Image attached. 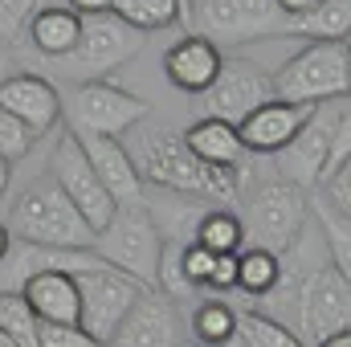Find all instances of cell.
<instances>
[{"instance_id":"6da1fadb","label":"cell","mask_w":351,"mask_h":347,"mask_svg":"<svg viewBox=\"0 0 351 347\" xmlns=\"http://www.w3.org/2000/svg\"><path fill=\"white\" fill-rule=\"evenodd\" d=\"M135 131V143L127 147L139 184H156L164 192H180V196H196V200H237L241 192V172H225V168H208L200 164L184 139L176 135L172 127H160V123H147V127H131Z\"/></svg>"},{"instance_id":"7a4b0ae2","label":"cell","mask_w":351,"mask_h":347,"mask_svg":"<svg viewBox=\"0 0 351 347\" xmlns=\"http://www.w3.org/2000/svg\"><path fill=\"white\" fill-rule=\"evenodd\" d=\"M351 160V123H348V106L339 102H319L315 115L302 123V131L278 152V180L306 192L327 184L339 168H348Z\"/></svg>"},{"instance_id":"3957f363","label":"cell","mask_w":351,"mask_h":347,"mask_svg":"<svg viewBox=\"0 0 351 347\" xmlns=\"http://www.w3.org/2000/svg\"><path fill=\"white\" fill-rule=\"evenodd\" d=\"M98 258L106 261L110 270L135 278L139 286L156 290V261H160V250H164V237L147 213L143 200H127V204H114L110 221L94 233V246H90Z\"/></svg>"},{"instance_id":"277c9868","label":"cell","mask_w":351,"mask_h":347,"mask_svg":"<svg viewBox=\"0 0 351 347\" xmlns=\"http://www.w3.org/2000/svg\"><path fill=\"white\" fill-rule=\"evenodd\" d=\"M351 86V49L348 41H315L302 53H294L274 78H269V94L282 102H339L348 98Z\"/></svg>"},{"instance_id":"5b68a950","label":"cell","mask_w":351,"mask_h":347,"mask_svg":"<svg viewBox=\"0 0 351 347\" xmlns=\"http://www.w3.org/2000/svg\"><path fill=\"white\" fill-rule=\"evenodd\" d=\"M12 229L21 241L49 246V250H90L94 229L82 221V213L70 204V196L53 180H33L25 196L12 208Z\"/></svg>"},{"instance_id":"8992f818","label":"cell","mask_w":351,"mask_h":347,"mask_svg":"<svg viewBox=\"0 0 351 347\" xmlns=\"http://www.w3.org/2000/svg\"><path fill=\"white\" fill-rule=\"evenodd\" d=\"M286 327L311 347H319L323 339L351 327V282L335 261H323L319 270H311L302 278V286L290 302Z\"/></svg>"},{"instance_id":"52a82bcc","label":"cell","mask_w":351,"mask_h":347,"mask_svg":"<svg viewBox=\"0 0 351 347\" xmlns=\"http://www.w3.org/2000/svg\"><path fill=\"white\" fill-rule=\"evenodd\" d=\"M147 45V33L131 29L127 21H119L114 12L102 16H82V33L78 45L58 62L62 74L70 82H102L110 70L127 66L131 58H139V49Z\"/></svg>"},{"instance_id":"ba28073f","label":"cell","mask_w":351,"mask_h":347,"mask_svg":"<svg viewBox=\"0 0 351 347\" xmlns=\"http://www.w3.org/2000/svg\"><path fill=\"white\" fill-rule=\"evenodd\" d=\"M306 225H311L306 196L282 180H269L262 188H254L245 200V217H241L245 241H254V250H265L274 258L286 254Z\"/></svg>"},{"instance_id":"9c48e42d","label":"cell","mask_w":351,"mask_h":347,"mask_svg":"<svg viewBox=\"0 0 351 347\" xmlns=\"http://www.w3.org/2000/svg\"><path fill=\"white\" fill-rule=\"evenodd\" d=\"M188 29L204 41H258L269 33H286V16L274 0H192Z\"/></svg>"},{"instance_id":"30bf717a","label":"cell","mask_w":351,"mask_h":347,"mask_svg":"<svg viewBox=\"0 0 351 347\" xmlns=\"http://www.w3.org/2000/svg\"><path fill=\"white\" fill-rule=\"evenodd\" d=\"M74 286H78V327L102 347L110 344V335L119 331V323L127 319L135 298L147 294V286H139L135 278H127L110 265L74 274Z\"/></svg>"},{"instance_id":"8fae6325","label":"cell","mask_w":351,"mask_h":347,"mask_svg":"<svg viewBox=\"0 0 351 347\" xmlns=\"http://www.w3.org/2000/svg\"><path fill=\"white\" fill-rule=\"evenodd\" d=\"M62 115L70 119V135H110V139H119L123 131L139 127L152 115V106L102 78V82H78L70 102L62 106Z\"/></svg>"},{"instance_id":"7c38bea8","label":"cell","mask_w":351,"mask_h":347,"mask_svg":"<svg viewBox=\"0 0 351 347\" xmlns=\"http://www.w3.org/2000/svg\"><path fill=\"white\" fill-rule=\"evenodd\" d=\"M49 180L70 196V204L82 213V221H86L94 233L110 221L114 200L106 196L102 180L94 176L86 152H82V143H78V135H70V131H66V135L58 139V147H53V156H49Z\"/></svg>"},{"instance_id":"4fadbf2b","label":"cell","mask_w":351,"mask_h":347,"mask_svg":"<svg viewBox=\"0 0 351 347\" xmlns=\"http://www.w3.org/2000/svg\"><path fill=\"white\" fill-rule=\"evenodd\" d=\"M274 94H269V78L254 62H221V74L217 82L204 90V119H221L229 127H241L258 106H265Z\"/></svg>"},{"instance_id":"5bb4252c","label":"cell","mask_w":351,"mask_h":347,"mask_svg":"<svg viewBox=\"0 0 351 347\" xmlns=\"http://www.w3.org/2000/svg\"><path fill=\"white\" fill-rule=\"evenodd\" d=\"M0 110L12 115L33 139L53 131L58 119H62V94L53 90L49 78H37V74H8L0 82Z\"/></svg>"},{"instance_id":"9a60e30c","label":"cell","mask_w":351,"mask_h":347,"mask_svg":"<svg viewBox=\"0 0 351 347\" xmlns=\"http://www.w3.org/2000/svg\"><path fill=\"white\" fill-rule=\"evenodd\" d=\"M315 115V106H306V102H282V98H269L265 106H258L241 127H237V139H241V147H245V156L254 152V156H278L298 131H302V123Z\"/></svg>"},{"instance_id":"2e32d148","label":"cell","mask_w":351,"mask_h":347,"mask_svg":"<svg viewBox=\"0 0 351 347\" xmlns=\"http://www.w3.org/2000/svg\"><path fill=\"white\" fill-rule=\"evenodd\" d=\"M106 347H180V319H176V302L164 294L147 290L135 298V307L127 311V319L119 323V331L110 335Z\"/></svg>"},{"instance_id":"e0dca14e","label":"cell","mask_w":351,"mask_h":347,"mask_svg":"<svg viewBox=\"0 0 351 347\" xmlns=\"http://www.w3.org/2000/svg\"><path fill=\"white\" fill-rule=\"evenodd\" d=\"M221 62H225V58H221V49H217L213 41L188 33V37H180L172 49L164 53V74H168V82H172L176 90H184V94H204V90L217 82Z\"/></svg>"},{"instance_id":"ac0fdd59","label":"cell","mask_w":351,"mask_h":347,"mask_svg":"<svg viewBox=\"0 0 351 347\" xmlns=\"http://www.w3.org/2000/svg\"><path fill=\"white\" fill-rule=\"evenodd\" d=\"M78 143H82L90 168L102 180V188H106V196L114 204L139 200V172H135L123 139H110V135H78Z\"/></svg>"},{"instance_id":"d6986e66","label":"cell","mask_w":351,"mask_h":347,"mask_svg":"<svg viewBox=\"0 0 351 347\" xmlns=\"http://www.w3.org/2000/svg\"><path fill=\"white\" fill-rule=\"evenodd\" d=\"M25 307L33 311L37 323H58V327H78V286L74 274L66 270H45L21 286Z\"/></svg>"},{"instance_id":"ffe728a7","label":"cell","mask_w":351,"mask_h":347,"mask_svg":"<svg viewBox=\"0 0 351 347\" xmlns=\"http://www.w3.org/2000/svg\"><path fill=\"white\" fill-rule=\"evenodd\" d=\"M180 139L200 164L225 168V172H245V147L237 139V127H229L221 119H196Z\"/></svg>"},{"instance_id":"44dd1931","label":"cell","mask_w":351,"mask_h":347,"mask_svg":"<svg viewBox=\"0 0 351 347\" xmlns=\"http://www.w3.org/2000/svg\"><path fill=\"white\" fill-rule=\"evenodd\" d=\"M25 33H29V41H33V49H37V53H45V58L62 62V58H66V53L78 45V33H82V16H78V12H70L66 4H53V8H37V12L29 16Z\"/></svg>"},{"instance_id":"7402d4cb","label":"cell","mask_w":351,"mask_h":347,"mask_svg":"<svg viewBox=\"0 0 351 347\" xmlns=\"http://www.w3.org/2000/svg\"><path fill=\"white\" fill-rule=\"evenodd\" d=\"M286 33H302L311 41H348L351 33V0H319L311 12L290 16Z\"/></svg>"},{"instance_id":"603a6c76","label":"cell","mask_w":351,"mask_h":347,"mask_svg":"<svg viewBox=\"0 0 351 347\" xmlns=\"http://www.w3.org/2000/svg\"><path fill=\"white\" fill-rule=\"evenodd\" d=\"M192 241L204 246L208 254H241L245 250V229H241V217L229 213V208H204L196 229H192Z\"/></svg>"},{"instance_id":"cb8c5ba5","label":"cell","mask_w":351,"mask_h":347,"mask_svg":"<svg viewBox=\"0 0 351 347\" xmlns=\"http://www.w3.org/2000/svg\"><path fill=\"white\" fill-rule=\"evenodd\" d=\"M110 12H114L119 21H127L131 29H139V33L168 29V25H176V21L188 25L180 0H110Z\"/></svg>"},{"instance_id":"d4e9b609","label":"cell","mask_w":351,"mask_h":347,"mask_svg":"<svg viewBox=\"0 0 351 347\" xmlns=\"http://www.w3.org/2000/svg\"><path fill=\"white\" fill-rule=\"evenodd\" d=\"M192 327V339L200 347H233L237 335V311L229 302H200L188 319Z\"/></svg>"},{"instance_id":"484cf974","label":"cell","mask_w":351,"mask_h":347,"mask_svg":"<svg viewBox=\"0 0 351 347\" xmlns=\"http://www.w3.org/2000/svg\"><path fill=\"white\" fill-rule=\"evenodd\" d=\"M233 347H306L290 327L269 319L262 311H237V335Z\"/></svg>"},{"instance_id":"4316f807","label":"cell","mask_w":351,"mask_h":347,"mask_svg":"<svg viewBox=\"0 0 351 347\" xmlns=\"http://www.w3.org/2000/svg\"><path fill=\"white\" fill-rule=\"evenodd\" d=\"M278 282V258L265 250H241L237 254V290H245L250 298H265Z\"/></svg>"},{"instance_id":"83f0119b","label":"cell","mask_w":351,"mask_h":347,"mask_svg":"<svg viewBox=\"0 0 351 347\" xmlns=\"http://www.w3.org/2000/svg\"><path fill=\"white\" fill-rule=\"evenodd\" d=\"M37 319H33V311L25 307V298L21 294H0V331L12 339L16 347H41L37 344Z\"/></svg>"},{"instance_id":"f1b7e54d","label":"cell","mask_w":351,"mask_h":347,"mask_svg":"<svg viewBox=\"0 0 351 347\" xmlns=\"http://www.w3.org/2000/svg\"><path fill=\"white\" fill-rule=\"evenodd\" d=\"M213 261H217V254H208V250H204V246H196V241L180 246V270H184V278H188V286H192V290H204V286H208Z\"/></svg>"},{"instance_id":"f546056e","label":"cell","mask_w":351,"mask_h":347,"mask_svg":"<svg viewBox=\"0 0 351 347\" xmlns=\"http://www.w3.org/2000/svg\"><path fill=\"white\" fill-rule=\"evenodd\" d=\"M29 147H33V135H29L12 115H4V110H0V160L16 164V160H25V156H29Z\"/></svg>"},{"instance_id":"4dcf8cb0","label":"cell","mask_w":351,"mask_h":347,"mask_svg":"<svg viewBox=\"0 0 351 347\" xmlns=\"http://www.w3.org/2000/svg\"><path fill=\"white\" fill-rule=\"evenodd\" d=\"M33 12H37V0H0V41H12Z\"/></svg>"},{"instance_id":"1f68e13d","label":"cell","mask_w":351,"mask_h":347,"mask_svg":"<svg viewBox=\"0 0 351 347\" xmlns=\"http://www.w3.org/2000/svg\"><path fill=\"white\" fill-rule=\"evenodd\" d=\"M37 344L41 347H102L94 344L82 327H58V323H41L37 327Z\"/></svg>"},{"instance_id":"d6a6232c","label":"cell","mask_w":351,"mask_h":347,"mask_svg":"<svg viewBox=\"0 0 351 347\" xmlns=\"http://www.w3.org/2000/svg\"><path fill=\"white\" fill-rule=\"evenodd\" d=\"M327 208H335L343 221L351 217V168H339V172L327 180V196H323Z\"/></svg>"},{"instance_id":"836d02e7","label":"cell","mask_w":351,"mask_h":347,"mask_svg":"<svg viewBox=\"0 0 351 347\" xmlns=\"http://www.w3.org/2000/svg\"><path fill=\"white\" fill-rule=\"evenodd\" d=\"M213 290H237V254H217L213 274H208Z\"/></svg>"},{"instance_id":"e575fe53","label":"cell","mask_w":351,"mask_h":347,"mask_svg":"<svg viewBox=\"0 0 351 347\" xmlns=\"http://www.w3.org/2000/svg\"><path fill=\"white\" fill-rule=\"evenodd\" d=\"M66 8L78 16H102V12H110V0H66Z\"/></svg>"},{"instance_id":"d590c367","label":"cell","mask_w":351,"mask_h":347,"mask_svg":"<svg viewBox=\"0 0 351 347\" xmlns=\"http://www.w3.org/2000/svg\"><path fill=\"white\" fill-rule=\"evenodd\" d=\"M274 4H278V12L290 21V16H302V12H311L319 0H274Z\"/></svg>"},{"instance_id":"8d00e7d4","label":"cell","mask_w":351,"mask_h":347,"mask_svg":"<svg viewBox=\"0 0 351 347\" xmlns=\"http://www.w3.org/2000/svg\"><path fill=\"white\" fill-rule=\"evenodd\" d=\"M8 66H12V53H8V45H4V41H0V82H4V78H8V74H12V70H8Z\"/></svg>"},{"instance_id":"74e56055","label":"cell","mask_w":351,"mask_h":347,"mask_svg":"<svg viewBox=\"0 0 351 347\" xmlns=\"http://www.w3.org/2000/svg\"><path fill=\"white\" fill-rule=\"evenodd\" d=\"M319 347H351V331H339V335H331V339H323Z\"/></svg>"},{"instance_id":"f35d334b","label":"cell","mask_w":351,"mask_h":347,"mask_svg":"<svg viewBox=\"0 0 351 347\" xmlns=\"http://www.w3.org/2000/svg\"><path fill=\"white\" fill-rule=\"evenodd\" d=\"M8 180H12V164H8V160H0V196L8 192Z\"/></svg>"},{"instance_id":"ab89813d","label":"cell","mask_w":351,"mask_h":347,"mask_svg":"<svg viewBox=\"0 0 351 347\" xmlns=\"http://www.w3.org/2000/svg\"><path fill=\"white\" fill-rule=\"evenodd\" d=\"M8 246H12V237H8V229H4V225H0V258H4V254H8Z\"/></svg>"},{"instance_id":"60d3db41","label":"cell","mask_w":351,"mask_h":347,"mask_svg":"<svg viewBox=\"0 0 351 347\" xmlns=\"http://www.w3.org/2000/svg\"><path fill=\"white\" fill-rule=\"evenodd\" d=\"M0 347H16V344H12V339H8V335H4V331H0Z\"/></svg>"},{"instance_id":"b9f144b4","label":"cell","mask_w":351,"mask_h":347,"mask_svg":"<svg viewBox=\"0 0 351 347\" xmlns=\"http://www.w3.org/2000/svg\"><path fill=\"white\" fill-rule=\"evenodd\" d=\"M180 8H184V16H188V8H192V0H180Z\"/></svg>"},{"instance_id":"7bdbcfd3","label":"cell","mask_w":351,"mask_h":347,"mask_svg":"<svg viewBox=\"0 0 351 347\" xmlns=\"http://www.w3.org/2000/svg\"><path fill=\"white\" fill-rule=\"evenodd\" d=\"M180 347H192V344H180Z\"/></svg>"}]
</instances>
